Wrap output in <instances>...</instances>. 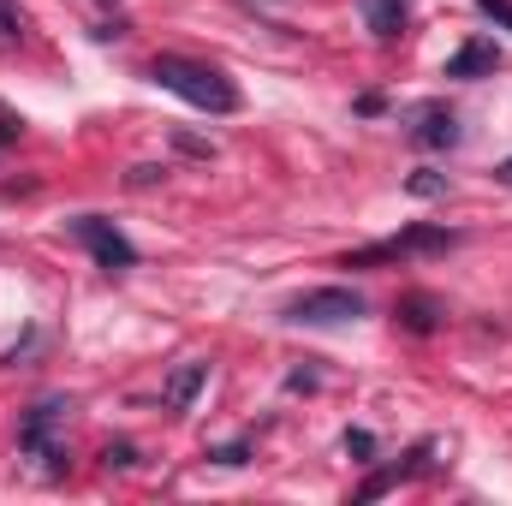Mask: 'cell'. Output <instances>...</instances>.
Listing matches in <instances>:
<instances>
[{
    "instance_id": "obj_1",
    "label": "cell",
    "mask_w": 512,
    "mask_h": 506,
    "mask_svg": "<svg viewBox=\"0 0 512 506\" xmlns=\"http://www.w3.org/2000/svg\"><path fill=\"white\" fill-rule=\"evenodd\" d=\"M149 84H161L167 96H179V102H191L197 114H239V84L221 72V66H209V60H191V54H155L149 60Z\"/></svg>"
},
{
    "instance_id": "obj_2",
    "label": "cell",
    "mask_w": 512,
    "mask_h": 506,
    "mask_svg": "<svg viewBox=\"0 0 512 506\" xmlns=\"http://www.w3.org/2000/svg\"><path fill=\"white\" fill-rule=\"evenodd\" d=\"M66 411H72V399L66 393H42L30 411H24V423H18V453H30V459H42L48 471H66V447H60V423H66Z\"/></svg>"
},
{
    "instance_id": "obj_3",
    "label": "cell",
    "mask_w": 512,
    "mask_h": 506,
    "mask_svg": "<svg viewBox=\"0 0 512 506\" xmlns=\"http://www.w3.org/2000/svg\"><path fill=\"white\" fill-rule=\"evenodd\" d=\"M453 245H459V233H447V227H405V233L376 239L364 251H346L340 268H382V262H405V256H441V251H453Z\"/></svg>"
},
{
    "instance_id": "obj_4",
    "label": "cell",
    "mask_w": 512,
    "mask_h": 506,
    "mask_svg": "<svg viewBox=\"0 0 512 506\" xmlns=\"http://www.w3.org/2000/svg\"><path fill=\"white\" fill-rule=\"evenodd\" d=\"M66 233L84 245V251L96 256V268H108V274H126L137 268V245H131L126 233L108 221V215H78V221H66Z\"/></svg>"
},
{
    "instance_id": "obj_5",
    "label": "cell",
    "mask_w": 512,
    "mask_h": 506,
    "mask_svg": "<svg viewBox=\"0 0 512 506\" xmlns=\"http://www.w3.org/2000/svg\"><path fill=\"white\" fill-rule=\"evenodd\" d=\"M358 316H364V298L352 286H316L286 304V322H298V328H334V322H358Z\"/></svg>"
},
{
    "instance_id": "obj_6",
    "label": "cell",
    "mask_w": 512,
    "mask_h": 506,
    "mask_svg": "<svg viewBox=\"0 0 512 506\" xmlns=\"http://www.w3.org/2000/svg\"><path fill=\"white\" fill-rule=\"evenodd\" d=\"M429 453H435V441H417V447H411L399 465H382V471H370V477L358 483V495H352V501H382L387 489H399L405 477H417V471L429 465Z\"/></svg>"
},
{
    "instance_id": "obj_7",
    "label": "cell",
    "mask_w": 512,
    "mask_h": 506,
    "mask_svg": "<svg viewBox=\"0 0 512 506\" xmlns=\"http://www.w3.org/2000/svg\"><path fill=\"white\" fill-rule=\"evenodd\" d=\"M459 137H465V131H459V114H453V108H441V102H435V108H423V114H417V126H411V143H417V149H453Z\"/></svg>"
},
{
    "instance_id": "obj_8",
    "label": "cell",
    "mask_w": 512,
    "mask_h": 506,
    "mask_svg": "<svg viewBox=\"0 0 512 506\" xmlns=\"http://www.w3.org/2000/svg\"><path fill=\"white\" fill-rule=\"evenodd\" d=\"M441 298H429V292H405L399 304H393V322L405 328V334H435L441 328Z\"/></svg>"
},
{
    "instance_id": "obj_9",
    "label": "cell",
    "mask_w": 512,
    "mask_h": 506,
    "mask_svg": "<svg viewBox=\"0 0 512 506\" xmlns=\"http://www.w3.org/2000/svg\"><path fill=\"white\" fill-rule=\"evenodd\" d=\"M203 381H209V358H191V364H179V370L167 376V387H161V405H167V411H185V405L203 393Z\"/></svg>"
},
{
    "instance_id": "obj_10",
    "label": "cell",
    "mask_w": 512,
    "mask_h": 506,
    "mask_svg": "<svg viewBox=\"0 0 512 506\" xmlns=\"http://www.w3.org/2000/svg\"><path fill=\"white\" fill-rule=\"evenodd\" d=\"M501 66V48L495 42H465L453 60H447V78H489Z\"/></svg>"
},
{
    "instance_id": "obj_11",
    "label": "cell",
    "mask_w": 512,
    "mask_h": 506,
    "mask_svg": "<svg viewBox=\"0 0 512 506\" xmlns=\"http://www.w3.org/2000/svg\"><path fill=\"white\" fill-rule=\"evenodd\" d=\"M358 12H364V24H370L382 42H393V36L405 30V18H411V0H358Z\"/></svg>"
},
{
    "instance_id": "obj_12",
    "label": "cell",
    "mask_w": 512,
    "mask_h": 506,
    "mask_svg": "<svg viewBox=\"0 0 512 506\" xmlns=\"http://www.w3.org/2000/svg\"><path fill=\"white\" fill-rule=\"evenodd\" d=\"M405 191H411V197H447V173H429V167H417V173L405 179Z\"/></svg>"
},
{
    "instance_id": "obj_13",
    "label": "cell",
    "mask_w": 512,
    "mask_h": 506,
    "mask_svg": "<svg viewBox=\"0 0 512 506\" xmlns=\"http://www.w3.org/2000/svg\"><path fill=\"white\" fill-rule=\"evenodd\" d=\"M203 459H209V465H227V471H239V465H251V441H227V447H209Z\"/></svg>"
},
{
    "instance_id": "obj_14",
    "label": "cell",
    "mask_w": 512,
    "mask_h": 506,
    "mask_svg": "<svg viewBox=\"0 0 512 506\" xmlns=\"http://www.w3.org/2000/svg\"><path fill=\"white\" fill-rule=\"evenodd\" d=\"M102 465H108V471H137L143 459H137L131 441H108V447H102Z\"/></svg>"
},
{
    "instance_id": "obj_15",
    "label": "cell",
    "mask_w": 512,
    "mask_h": 506,
    "mask_svg": "<svg viewBox=\"0 0 512 506\" xmlns=\"http://www.w3.org/2000/svg\"><path fill=\"white\" fill-rule=\"evenodd\" d=\"M346 453H352L358 465H370V459H376V435H370V429H346Z\"/></svg>"
},
{
    "instance_id": "obj_16",
    "label": "cell",
    "mask_w": 512,
    "mask_h": 506,
    "mask_svg": "<svg viewBox=\"0 0 512 506\" xmlns=\"http://www.w3.org/2000/svg\"><path fill=\"white\" fill-rule=\"evenodd\" d=\"M0 36H6V42H18V36H24V12H18L12 0H0Z\"/></svg>"
},
{
    "instance_id": "obj_17",
    "label": "cell",
    "mask_w": 512,
    "mask_h": 506,
    "mask_svg": "<svg viewBox=\"0 0 512 506\" xmlns=\"http://www.w3.org/2000/svg\"><path fill=\"white\" fill-rule=\"evenodd\" d=\"M483 6V18H495L501 30H512V0H477Z\"/></svg>"
},
{
    "instance_id": "obj_18",
    "label": "cell",
    "mask_w": 512,
    "mask_h": 506,
    "mask_svg": "<svg viewBox=\"0 0 512 506\" xmlns=\"http://www.w3.org/2000/svg\"><path fill=\"white\" fill-rule=\"evenodd\" d=\"M18 131H24V120H18V114L0 102V143H18Z\"/></svg>"
},
{
    "instance_id": "obj_19",
    "label": "cell",
    "mask_w": 512,
    "mask_h": 506,
    "mask_svg": "<svg viewBox=\"0 0 512 506\" xmlns=\"http://www.w3.org/2000/svg\"><path fill=\"white\" fill-rule=\"evenodd\" d=\"M155 179H167V167H155V161H143V167H131V185H155Z\"/></svg>"
},
{
    "instance_id": "obj_20",
    "label": "cell",
    "mask_w": 512,
    "mask_h": 506,
    "mask_svg": "<svg viewBox=\"0 0 512 506\" xmlns=\"http://www.w3.org/2000/svg\"><path fill=\"white\" fill-rule=\"evenodd\" d=\"M173 143H179V149H185V155H203V161H209V155H215V149H209V143H197V137H173Z\"/></svg>"
},
{
    "instance_id": "obj_21",
    "label": "cell",
    "mask_w": 512,
    "mask_h": 506,
    "mask_svg": "<svg viewBox=\"0 0 512 506\" xmlns=\"http://www.w3.org/2000/svg\"><path fill=\"white\" fill-rule=\"evenodd\" d=\"M495 173H501V179H507V185H512V155H507V161H501V167H495Z\"/></svg>"
}]
</instances>
